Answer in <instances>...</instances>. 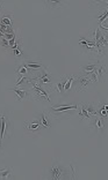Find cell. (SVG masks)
I'll list each match as a JSON object with an SVG mask.
<instances>
[{"label": "cell", "instance_id": "1", "mask_svg": "<svg viewBox=\"0 0 108 180\" xmlns=\"http://www.w3.org/2000/svg\"><path fill=\"white\" fill-rule=\"evenodd\" d=\"M27 84H30L31 85V91H33V97L35 98L36 101H40V99H47L48 102H50V96H49V92L47 91V90L42 88L40 84H37V83L34 81V80H31V77L29 79V81Z\"/></svg>", "mask_w": 108, "mask_h": 180}, {"label": "cell", "instance_id": "2", "mask_svg": "<svg viewBox=\"0 0 108 180\" xmlns=\"http://www.w3.org/2000/svg\"><path fill=\"white\" fill-rule=\"evenodd\" d=\"M79 111V117L80 119H86L88 121H91L93 118L97 116V109L94 107L93 105L91 104H83V105H78V109Z\"/></svg>", "mask_w": 108, "mask_h": 180}, {"label": "cell", "instance_id": "3", "mask_svg": "<svg viewBox=\"0 0 108 180\" xmlns=\"http://www.w3.org/2000/svg\"><path fill=\"white\" fill-rule=\"evenodd\" d=\"M31 80H34L41 87H47V85H51L52 84V76L47 72V69L42 70V73L35 76V77H31Z\"/></svg>", "mask_w": 108, "mask_h": 180}, {"label": "cell", "instance_id": "4", "mask_svg": "<svg viewBox=\"0 0 108 180\" xmlns=\"http://www.w3.org/2000/svg\"><path fill=\"white\" fill-rule=\"evenodd\" d=\"M25 128L26 131L29 132V133H36V132L41 131L42 126H41V123L38 119H35V120H31V121H27L25 124Z\"/></svg>", "mask_w": 108, "mask_h": 180}, {"label": "cell", "instance_id": "5", "mask_svg": "<svg viewBox=\"0 0 108 180\" xmlns=\"http://www.w3.org/2000/svg\"><path fill=\"white\" fill-rule=\"evenodd\" d=\"M51 109L54 113H63L70 110H77L78 105H57V106H52Z\"/></svg>", "mask_w": 108, "mask_h": 180}, {"label": "cell", "instance_id": "6", "mask_svg": "<svg viewBox=\"0 0 108 180\" xmlns=\"http://www.w3.org/2000/svg\"><path fill=\"white\" fill-rule=\"evenodd\" d=\"M25 65L27 66L29 70H44L47 69V66L43 65L42 62H35V61H27L25 62Z\"/></svg>", "mask_w": 108, "mask_h": 180}, {"label": "cell", "instance_id": "7", "mask_svg": "<svg viewBox=\"0 0 108 180\" xmlns=\"http://www.w3.org/2000/svg\"><path fill=\"white\" fill-rule=\"evenodd\" d=\"M64 173V169L59 165H54L50 169V174L52 179H59L62 177V174Z\"/></svg>", "mask_w": 108, "mask_h": 180}, {"label": "cell", "instance_id": "8", "mask_svg": "<svg viewBox=\"0 0 108 180\" xmlns=\"http://www.w3.org/2000/svg\"><path fill=\"white\" fill-rule=\"evenodd\" d=\"M6 128H7L6 118H5V114H1V117H0V145L2 143V140H4V136H5Z\"/></svg>", "mask_w": 108, "mask_h": 180}, {"label": "cell", "instance_id": "9", "mask_svg": "<svg viewBox=\"0 0 108 180\" xmlns=\"http://www.w3.org/2000/svg\"><path fill=\"white\" fill-rule=\"evenodd\" d=\"M92 127H94V129H97V131H100V129H103L105 128V123H103V119L101 117H98V116H95V118L93 119V121H92Z\"/></svg>", "mask_w": 108, "mask_h": 180}, {"label": "cell", "instance_id": "10", "mask_svg": "<svg viewBox=\"0 0 108 180\" xmlns=\"http://www.w3.org/2000/svg\"><path fill=\"white\" fill-rule=\"evenodd\" d=\"M78 84H79V90L80 91H83V90H85L88 87V84L91 83V80H90V77L88 76H79L78 79Z\"/></svg>", "mask_w": 108, "mask_h": 180}, {"label": "cell", "instance_id": "11", "mask_svg": "<svg viewBox=\"0 0 108 180\" xmlns=\"http://www.w3.org/2000/svg\"><path fill=\"white\" fill-rule=\"evenodd\" d=\"M15 95H16V98L19 101H23L26 97L29 96V92L26 89H19V88H14V89H11Z\"/></svg>", "mask_w": 108, "mask_h": 180}, {"label": "cell", "instance_id": "12", "mask_svg": "<svg viewBox=\"0 0 108 180\" xmlns=\"http://www.w3.org/2000/svg\"><path fill=\"white\" fill-rule=\"evenodd\" d=\"M40 123H41V126H42V128H49L50 127V121H49V118L47 116V113L43 112L41 116H40Z\"/></svg>", "mask_w": 108, "mask_h": 180}, {"label": "cell", "instance_id": "13", "mask_svg": "<svg viewBox=\"0 0 108 180\" xmlns=\"http://www.w3.org/2000/svg\"><path fill=\"white\" fill-rule=\"evenodd\" d=\"M107 104H100L99 107L97 109V116L101 118H106L107 117Z\"/></svg>", "mask_w": 108, "mask_h": 180}, {"label": "cell", "instance_id": "14", "mask_svg": "<svg viewBox=\"0 0 108 180\" xmlns=\"http://www.w3.org/2000/svg\"><path fill=\"white\" fill-rule=\"evenodd\" d=\"M65 82H66V77H63V79H61L59 81H58L55 85H54V88L57 90L58 92L62 95L63 92H64V85H65Z\"/></svg>", "mask_w": 108, "mask_h": 180}, {"label": "cell", "instance_id": "15", "mask_svg": "<svg viewBox=\"0 0 108 180\" xmlns=\"http://www.w3.org/2000/svg\"><path fill=\"white\" fill-rule=\"evenodd\" d=\"M0 23L7 26V27H12L13 24V20H12V15H2L0 19Z\"/></svg>", "mask_w": 108, "mask_h": 180}, {"label": "cell", "instance_id": "16", "mask_svg": "<svg viewBox=\"0 0 108 180\" xmlns=\"http://www.w3.org/2000/svg\"><path fill=\"white\" fill-rule=\"evenodd\" d=\"M15 73H16V74H19L20 76L26 75V74H28L29 73V69L27 68V66H26V65H25V62H23V64H21L19 67H16Z\"/></svg>", "mask_w": 108, "mask_h": 180}, {"label": "cell", "instance_id": "17", "mask_svg": "<svg viewBox=\"0 0 108 180\" xmlns=\"http://www.w3.org/2000/svg\"><path fill=\"white\" fill-rule=\"evenodd\" d=\"M74 80H76V76L74 75L66 76V82H65V85H64V91H69V90L71 89L72 83H73Z\"/></svg>", "mask_w": 108, "mask_h": 180}, {"label": "cell", "instance_id": "18", "mask_svg": "<svg viewBox=\"0 0 108 180\" xmlns=\"http://www.w3.org/2000/svg\"><path fill=\"white\" fill-rule=\"evenodd\" d=\"M98 66H99V64H91V65H87L85 67H83L81 70H83L84 73L88 74V73H91V72H93V70H97Z\"/></svg>", "mask_w": 108, "mask_h": 180}, {"label": "cell", "instance_id": "19", "mask_svg": "<svg viewBox=\"0 0 108 180\" xmlns=\"http://www.w3.org/2000/svg\"><path fill=\"white\" fill-rule=\"evenodd\" d=\"M29 79H30V77H28L27 75H22V76H20V77L18 79V81H16V83H15V85H16V87H19V85H22L23 83H28Z\"/></svg>", "mask_w": 108, "mask_h": 180}, {"label": "cell", "instance_id": "20", "mask_svg": "<svg viewBox=\"0 0 108 180\" xmlns=\"http://www.w3.org/2000/svg\"><path fill=\"white\" fill-rule=\"evenodd\" d=\"M12 173V169H4V170H0V178L1 179H7L8 175Z\"/></svg>", "mask_w": 108, "mask_h": 180}, {"label": "cell", "instance_id": "21", "mask_svg": "<svg viewBox=\"0 0 108 180\" xmlns=\"http://www.w3.org/2000/svg\"><path fill=\"white\" fill-rule=\"evenodd\" d=\"M105 70H106V69H105V66H103V65H99V66H98V68H97L95 72H97V74L99 76V79H100L101 75L105 73Z\"/></svg>", "mask_w": 108, "mask_h": 180}, {"label": "cell", "instance_id": "22", "mask_svg": "<svg viewBox=\"0 0 108 180\" xmlns=\"http://www.w3.org/2000/svg\"><path fill=\"white\" fill-rule=\"evenodd\" d=\"M107 14H108V11L107 9H105V12L102 14H100V16H99V24H102V22H103V20H106L107 19Z\"/></svg>", "mask_w": 108, "mask_h": 180}, {"label": "cell", "instance_id": "23", "mask_svg": "<svg viewBox=\"0 0 108 180\" xmlns=\"http://www.w3.org/2000/svg\"><path fill=\"white\" fill-rule=\"evenodd\" d=\"M13 52H14V55L15 57H23V52H22V50L20 48H15V50H13Z\"/></svg>", "mask_w": 108, "mask_h": 180}, {"label": "cell", "instance_id": "24", "mask_svg": "<svg viewBox=\"0 0 108 180\" xmlns=\"http://www.w3.org/2000/svg\"><path fill=\"white\" fill-rule=\"evenodd\" d=\"M47 4H48V6H49V7L54 8V7L59 6V5H61V1H48Z\"/></svg>", "mask_w": 108, "mask_h": 180}, {"label": "cell", "instance_id": "25", "mask_svg": "<svg viewBox=\"0 0 108 180\" xmlns=\"http://www.w3.org/2000/svg\"><path fill=\"white\" fill-rule=\"evenodd\" d=\"M1 45L6 48H9V45H8V41L7 39H5V38H2V39H1Z\"/></svg>", "mask_w": 108, "mask_h": 180}, {"label": "cell", "instance_id": "26", "mask_svg": "<svg viewBox=\"0 0 108 180\" xmlns=\"http://www.w3.org/2000/svg\"><path fill=\"white\" fill-rule=\"evenodd\" d=\"M88 43V41L87 39H84V38H81L79 41V45H81V46H86V44Z\"/></svg>", "mask_w": 108, "mask_h": 180}, {"label": "cell", "instance_id": "27", "mask_svg": "<svg viewBox=\"0 0 108 180\" xmlns=\"http://www.w3.org/2000/svg\"><path fill=\"white\" fill-rule=\"evenodd\" d=\"M4 33H1V31H0V39H2V38H4Z\"/></svg>", "mask_w": 108, "mask_h": 180}]
</instances>
